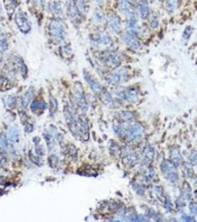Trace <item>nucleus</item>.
Returning <instances> with one entry per match:
<instances>
[{
    "label": "nucleus",
    "instance_id": "f257e3e1",
    "mask_svg": "<svg viewBox=\"0 0 197 222\" xmlns=\"http://www.w3.org/2000/svg\"><path fill=\"white\" fill-rule=\"evenodd\" d=\"M65 114L67 123L71 133L76 136H80L85 141L88 140L89 133L87 122L79 117L68 106H67L65 109Z\"/></svg>",
    "mask_w": 197,
    "mask_h": 222
},
{
    "label": "nucleus",
    "instance_id": "f03ea898",
    "mask_svg": "<svg viewBox=\"0 0 197 222\" xmlns=\"http://www.w3.org/2000/svg\"><path fill=\"white\" fill-rule=\"evenodd\" d=\"M125 138L127 142L139 141L144 133V127L138 123H133L127 126L125 130Z\"/></svg>",
    "mask_w": 197,
    "mask_h": 222
},
{
    "label": "nucleus",
    "instance_id": "7ed1b4c3",
    "mask_svg": "<svg viewBox=\"0 0 197 222\" xmlns=\"http://www.w3.org/2000/svg\"><path fill=\"white\" fill-rule=\"evenodd\" d=\"M161 169L162 173L168 178V180L171 181L172 182H175L178 180V174L176 166L171 161H164L162 163Z\"/></svg>",
    "mask_w": 197,
    "mask_h": 222
},
{
    "label": "nucleus",
    "instance_id": "20e7f679",
    "mask_svg": "<svg viewBox=\"0 0 197 222\" xmlns=\"http://www.w3.org/2000/svg\"><path fill=\"white\" fill-rule=\"evenodd\" d=\"M50 30L52 36L56 39H64L65 36V28L60 20L54 19L50 24Z\"/></svg>",
    "mask_w": 197,
    "mask_h": 222
},
{
    "label": "nucleus",
    "instance_id": "39448f33",
    "mask_svg": "<svg viewBox=\"0 0 197 222\" xmlns=\"http://www.w3.org/2000/svg\"><path fill=\"white\" fill-rule=\"evenodd\" d=\"M74 96L77 105L79 106L81 111L85 113L88 110V103H87L86 99H85L82 86L80 83H77L76 84V86H75Z\"/></svg>",
    "mask_w": 197,
    "mask_h": 222
},
{
    "label": "nucleus",
    "instance_id": "423d86ee",
    "mask_svg": "<svg viewBox=\"0 0 197 222\" xmlns=\"http://www.w3.org/2000/svg\"><path fill=\"white\" fill-rule=\"evenodd\" d=\"M15 22L20 31L23 33V34H28L31 29L27 16L24 12H17L15 16Z\"/></svg>",
    "mask_w": 197,
    "mask_h": 222
},
{
    "label": "nucleus",
    "instance_id": "0eeeda50",
    "mask_svg": "<svg viewBox=\"0 0 197 222\" xmlns=\"http://www.w3.org/2000/svg\"><path fill=\"white\" fill-rule=\"evenodd\" d=\"M92 41L96 46L103 47V48H109L113 44L112 39L104 33H101L93 36Z\"/></svg>",
    "mask_w": 197,
    "mask_h": 222
},
{
    "label": "nucleus",
    "instance_id": "6e6552de",
    "mask_svg": "<svg viewBox=\"0 0 197 222\" xmlns=\"http://www.w3.org/2000/svg\"><path fill=\"white\" fill-rule=\"evenodd\" d=\"M119 8L122 13L127 17V19L137 18L134 9H133L131 2L128 0H120L119 4Z\"/></svg>",
    "mask_w": 197,
    "mask_h": 222
},
{
    "label": "nucleus",
    "instance_id": "1a4fd4ad",
    "mask_svg": "<svg viewBox=\"0 0 197 222\" xmlns=\"http://www.w3.org/2000/svg\"><path fill=\"white\" fill-rule=\"evenodd\" d=\"M107 25L113 33L119 34L121 31V21L116 13H110L107 16Z\"/></svg>",
    "mask_w": 197,
    "mask_h": 222
},
{
    "label": "nucleus",
    "instance_id": "9d476101",
    "mask_svg": "<svg viewBox=\"0 0 197 222\" xmlns=\"http://www.w3.org/2000/svg\"><path fill=\"white\" fill-rule=\"evenodd\" d=\"M126 76H127V70L124 68L110 74L109 76L106 77V81L109 84L118 85L119 83L122 82L126 79Z\"/></svg>",
    "mask_w": 197,
    "mask_h": 222
},
{
    "label": "nucleus",
    "instance_id": "9b49d317",
    "mask_svg": "<svg viewBox=\"0 0 197 222\" xmlns=\"http://www.w3.org/2000/svg\"><path fill=\"white\" fill-rule=\"evenodd\" d=\"M83 74H84L85 79L86 80L87 82H88V84L90 85L91 88L93 90V92L99 96L101 92H102L103 90H104L103 87L99 84L98 81L95 80V79L91 76L89 73L86 72V71H84V73H83Z\"/></svg>",
    "mask_w": 197,
    "mask_h": 222
},
{
    "label": "nucleus",
    "instance_id": "f8f14e48",
    "mask_svg": "<svg viewBox=\"0 0 197 222\" xmlns=\"http://www.w3.org/2000/svg\"><path fill=\"white\" fill-rule=\"evenodd\" d=\"M122 39L124 42H125L127 46H129L131 49H133V50H139V49L141 48L139 41L136 37L135 34L127 32L126 34H124Z\"/></svg>",
    "mask_w": 197,
    "mask_h": 222
},
{
    "label": "nucleus",
    "instance_id": "ddd939ff",
    "mask_svg": "<svg viewBox=\"0 0 197 222\" xmlns=\"http://www.w3.org/2000/svg\"><path fill=\"white\" fill-rule=\"evenodd\" d=\"M69 14H70V19L74 23H80L82 14L79 11L73 0H70V5H69Z\"/></svg>",
    "mask_w": 197,
    "mask_h": 222
},
{
    "label": "nucleus",
    "instance_id": "4468645a",
    "mask_svg": "<svg viewBox=\"0 0 197 222\" xmlns=\"http://www.w3.org/2000/svg\"><path fill=\"white\" fill-rule=\"evenodd\" d=\"M103 61L105 62L107 66L111 67L112 68H116L119 66L121 64V60L119 57L115 54H107L104 57Z\"/></svg>",
    "mask_w": 197,
    "mask_h": 222
},
{
    "label": "nucleus",
    "instance_id": "2eb2a0df",
    "mask_svg": "<svg viewBox=\"0 0 197 222\" xmlns=\"http://www.w3.org/2000/svg\"><path fill=\"white\" fill-rule=\"evenodd\" d=\"M119 98L122 99H125V100L128 101H136L138 99V93L137 91L134 89H127L125 90L122 91V92L119 93Z\"/></svg>",
    "mask_w": 197,
    "mask_h": 222
},
{
    "label": "nucleus",
    "instance_id": "dca6fc26",
    "mask_svg": "<svg viewBox=\"0 0 197 222\" xmlns=\"http://www.w3.org/2000/svg\"><path fill=\"white\" fill-rule=\"evenodd\" d=\"M154 151L152 147L148 144L145 147L143 150V164H149L153 159Z\"/></svg>",
    "mask_w": 197,
    "mask_h": 222
},
{
    "label": "nucleus",
    "instance_id": "f3484780",
    "mask_svg": "<svg viewBox=\"0 0 197 222\" xmlns=\"http://www.w3.org/2000/svg\"><path fill=\"white\" fill-rule=\"evenodd\" d=\"M138 11H139V13L141 18L143 19L148 18L150 13V8L146 0H142L139 2V5H138Z\"/></svg>",
    "mask_w": 197,
    "mask_h": 222
},
{
    "label": "nucleus",
    "instance_id": "a211bd4d",
    "mask_svg": "<svg viewBox=\"0 0 197 222\" xmlns=\"http://www.w3.org/2000/svg\"><path fill=\"white\" fill-rule=\"evenodd\" d=\"M8 136L9 140L13 144H17L19 141V136L20 133L19 130L15 126H12L9 128L8 133Z\"/></svg>",
    "mask_w": 197,
    "mask_h": 222
},
{
    "label": "nucleus",
    "instance_id": "6ab92c4d",
    "mask_svg": "<svg viewBox=\"0 0 197 222\" xmlns=\"http://www.w3.org/2000/svg\"><path fill=\"white\" fill-rule=\"evenodd\" d=\"M99 96V97H100L101 101H102L105 105H107V107H113V106L115 105L114 101H113V99H112V97H111V96L110 95L109 93L107 92V90H105V89L103 90L102 92Z\"/></svg>",
    "mask_w": 197,
    "mask_h": 222
},
{
    "label": "nucleus",
    "instance_id": "aec40b11",
    "mask_svg": "<svg viewBox=\"0 0 197 222\" xmlns=\"http://www.w3.org/2000/svg\"><path fill=\"white\" fill-rule=\"evenodd\" d=\"M34 95V89L33 87H31L28 90L27 92L25 93V95H24L22 98L21 104L22 107H27L30 101H31V99H33Z\"/></svg>",
    "mask_w": 197,
    "mask_h": 222
},
{
    "label": "nucleus",
    "instance_id": "412c9836",
    "mask_svg": "<svg viewBox=\"0 0 197 222\" xmlns=\"http://www.w3.org/2000/svg\"><path fill=\"white\" fill-rule=\"evenodd\" d=\"M170 156H171L172 159L171 162L174 163L176 167L179 165L182 158L180 153V150H179V148H172L171 150H170Z\"/></svg>",
    "mask_w": 197,
    "mask_h": 222
},
{
    "label": "nucleus",
    "instance_id": "4be33fe9",
    "mask_svg": "<svg viewBox=\"0 0 197 222\" xmlns=\"http://www.w3.org/2000/svg\"><path fill=\"white\" fill-rule=\"evenodd\" d=\"M4 4H5V7L7 11V13L9 16L13 14L15 11L16 8H17V3L16 0H4Z\"/></svg>",
    "mask_w": 197,
    "mask_h": 222
},
{
    "label": "nucleus",
    "instance_id": "5701e85b",
    "mask_svg": "<svg viewBox=\"0 0 197 222\" xmlns=\"http://www.w3.org/2000/svg\"><path fill=\"white\" fill-rule=\"evenodd\" d=\"M138 157L136 153H129L127 156H126V157H125L123 160L124 164L125 165L130 166V167H133L136 164V163L137 162Z\"/></svg>",
    "mask_w": 197,
    "mask_h": 222
},
{
    "label": "nucleus",
    "instance_id": "b1692460",
    "mask_svg": "<svg viewBox=\"0 0 197 222\" xmlns=\"http://www.w3.org/2000/svg\"><path fill=\"white\" fill-rule=\"evenodd\" d=\"M47 107V105L43 101H34L30 105V109L34 112L37 111V110H44Z\"/></svg>",
    "mask_w": 197,
    "mask_h": 222
},
{
    "label": "nucleus",
    "instance_id": "393cba45",
    "mask_svg": "<svg viewBox=\"0 0 197 222\" xmlns=\"http://www.w3.org/2000/svg\"><path fill=\"white\" fill-rule=\"evenodd\" d=\"M73 1H74V4L76 5L81 13L84 14L86 13L87 5L85 0H73Z\"/></svg>",
    "mask_w": 197,
    "mask_h": 222
},
{
    "label": "nucleus",
    "instance_id": "a878e982",
    "mask_svg": "<svg viewBox=\"0 0 197 222\" xmlns=\"http://www.w3.org/2000/svg\"><path fill=\"white\" fill-rule=\"evenodd\" d=\"M58 108V103L57 101L56 100V99H54V97H50V112L51 115L56 113V111Z\"/></svg>",
    "mask_w": 197,
    "mask_h": 222
},
{
    "label": "nucleus",
    "instance_id": "bb28decb",
    "mask_svg": "<svg viewBox=\"0 0 197 222\" xmlns=\"http://www.w3.org/2000/svg\"><path fill=\"white\" fill-rule=\"evenodd\" d=\"M120 118L122 121H126V122H129V121H131L132 120H133V113H131V112H127V111L122 112V113H120Z\"/></svg>",
    "mask_w": 197,
    "mask_h": 222
},
{
    "label": "nucleus",
    "instance_id": "cd10ccee",
    "mask_svg": "<svg viewBox=\"0 0 197 222\" xmlns=\"http://www.w3.org/2000/svg\"><path fill=\"white\" fill-rule=\"evenodd\" d=\"M8 143L7 138H5V136L0 135V148L1 149H5L8 147Z\"/></svg>",
    "mask_w": 197,
    "mask_h": 222
},
{
    "label": "nucleus",
    "instance_id": "c85d7f7f",
    "mask_svg": "<svg viewBox=\"0 0 197 222\" xmlns=\"http://www.w3.org/2000/svg\"><path fill=\"white\" fill-rule=\"evenodd\" d=\"M113 130H114L115 133L117 134H120L123 132V128L122 127V126L120 124H119V121H115L113 123Z\"/></svg>",
    "mask_w": 197,
    "mask_h": 222
},
{
    "label": "nucleus",
    "instance_id": "c756f323",
    "mask_svg": "<svg viewBox=\"0 0 197 222\" xmlns=\"http://www.w3.org/2000/svg\"><path fill=\"white\" fill-rule=\"evenodd\" d=\"M45 140L47 145L48 147V149H52L54 147V140H53V137L50 135H46L45 136Z\"/></svg>",
    "mask_w": 197,
    "mask_h": 222
},
{
    "label": "nucleus",
    "instance_id": "7c9ffc66",
    "mask_svg": "<svg viewBox=\"0 0 197 222\" xmlns=\"http://www.w3.org/2000/svg\"><path fill=\"white\" fill-rule=\"evenodd\" d=\"M164 207H165V209H167L168 211H170L172 209V207H173L172 201H171V199H170L169 195H167V196H166L165 205H164Z\"/></svg>",
    "mask_w": 197,
    "mask_h": 222
},
{
    "label": "nucleus",
    "instance_id": "2f4dec72",
    "mask_svg": "<svg viewBox=\"0 0 197 222\" xmlns=\"http://www.w3.org/2000/svg\"><path fill=\"white\" fill-rule=\"evenodd\" d=\"M7 48L8 45L5 39L3 37L0 38V50H1V51H5Z\"/></svg>",
    "mask_w": 197,
    "mask_h": 222
},
{
    "label": "nucleus",
    "instance_id": "473e14b6",
    "mask_svg": "<svg viewBox=\"0 0 197 222\" xmlns=\"http://www.w3.org/2000/svg\"><path fill=\"white\" fill-rule=\"evenodd\" d=\"M93 18L96 22H101L103 19V15L100 12H96L93 14Z\"/></svg>",
    "mask_w": 197,
    "mask_h": 222
},
{
    "label": "nucleus",
    "instance_id": "72a5a7b5",
    "mask_svg": "<svg viewBox=\"0 0 197 222\" xmlns=\"http://www.w3.org/2000/svg\"><path fill=\"white\" fill-rule=\"evenodd\" d=\"M7 102H8V105L11 107H14V106H15V104H16L15 98H14L13 96H9L8 98Z\"/></svg>",
    "mask_w": 197,
    "mask_h": 222
},
{
    "label": "nucleus",
    "instance_id": "f704fd0d",
    "mask_svg": "<svg viewBox=\"0 0 197 222\" xmlns=\"http://www.w3.org/2000/svg\"><path fill=\"white\" fill-rule=\"evenodd\" d=\"M189 207H190V211L192 214H197V206L194 203H190Z\"/></svg>",
    "mask_w": 197,
    "mask_h": 222
},
{
    "label": "nucleus",
    "instance_id": "c9c22d12",
    "mask_svg": "<svg viewBox=\"0 0 197 222\" xmlns=\"http://www.w3.org/2000/svg\"><path fill=\"white\" fill-rule=\"evenodd\" d=\"M182 220L184 221H195V219L193 217L189 216L188 215H182Z\"/></svg>",
    "mask_w": 197,
    "mask_h": 222
},
{
    "label": "nucleus",
    "instance_id": "e433bc0d",
    "mask_svg": "<svg viewBox=\"0 0 197 222\" xmlns=\"http://www.w3.org/2000/svg\"><path fill=\"white\" fill-rule=\"evenodd\" d=\"M153 176V170H150L147 173L145 174V178H146V179H149V178H151Z\"/></svg>",
    "mask_w": 197,
    "mask_h": 222
},
{
    "label": "nucleus",
    "instance_id": "4c0bfd02",
    "mask_svg": "<svg viewBox=\"0 0 197 222\" xmlns=\"http://www.w3.org/2000/svg\"><path fill=\"white\" fill-rule=\"evenodd\" d=\"M34 1H36V3H39V2H40V0H34Z\"/></svg>",
    "mask_w": 197,
    "mask_h": 222
},
{
    "label": "nucleus",
    "instance_id": "58836bf2",
    "mask_svg": "<svg viewBox=\"0 0 197 222\" xmlns=\"http://www.w3.org/2000/svg\"><path fill=\"white\" fill-rule=\"evenodd\" d=\"M196 198H197V195H196Z\"/></svg>",
    "mask_w": 197,
    "mask_h": 222
}]
</instances>
